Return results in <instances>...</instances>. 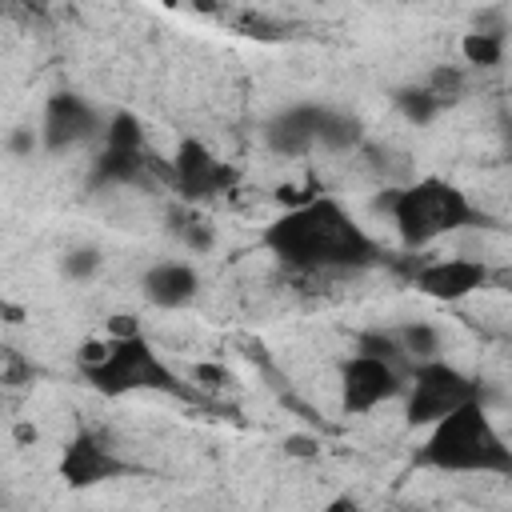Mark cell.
Returning <instances> with one entry per match:
<instances>
[{
	"instance_id": "1",
	"label": "cell",
	"mask_w": 512,
	"mask_h": 512,
	"mask_svg": "<svg viewBox=\"0 0 512 512\" xmlns=\"http://www.w3.org/2000/svg\"><path fill=\"white\" fill-rule=\"evenodd\" d=\"M264 244L300 276H340L376 260V244L368 232L336 204V200H308L288 208L268 232Z\"/></svg>"
},
{
	"instance_id": "2",
	"label": "cell",
	"mask_w": 512,
	"mask_h": 512,
	"mask_svg": "<svg viewBox=\"0 0 512 512\" xmlns=\"http://www.w3.org/2000/svg\"><path fill=\"white\" fill-rule=\"evenodd\" d=\"M424 464L440 472H512V444L496 432L480 400H468L432 424Z\"/></svg>"
},
{
	"instance_id": "3",
	"label": "cell",
	"mask_w": 512,
	"mask_h": 512,
	"mask_svg": "<svg viewBox=\"0 0 512 512\" xmlns=\"http://www.w3.org/2000/svg\"><path fill=\"white\" fill-rule=\"evenodd\" d=\"M392 224L400 232V240L408 248H428L432 240L464 228L472 220V204L460 188H452L448 180H416L408 188L392 192Z\"/></svg>"
},
{
	"instance_id": "4",
	"label": "cell",
	"mask_w": 512,
	"mask_h": 512,
	"mask_svg": "<svg viewBox=\"0 0 512 512\" xmlns=\"http://www.w3.org/2000/svg\"><path fill=\"white\" fill-rule=\"evenodd\" d=\"M88 380L108 392H140V388H160V392H176V376L168 372V364L160 360V352H152V344L136 332V336H112L108 340V356L88 368Z\"/></svg>"
},
{
	"instance_id": "5",
	"label": "cell",
	"mask_w": 512,
	"mask_h": 512,
	"mask_svg": "<svg viewBox=\"0 0 512 512\" xmlns=\"http://www.w3.org/2000/svg\"><path fill=\"white\" fill-rule=\"evenodd\" d=\"M404 396H408V408H404L408 424H436L460 404L476 400V384L444 360H420L412 364V380L404 384Z\"/></svg>"
},
{
	"instance_id": "6",
	"label": "cell",
	"mask_w": 512,
	"mask_h": 512,
	"mask_svg": "<svg viewBox=\"0 0 512 512\" xmlns=\"http://www.w3.org/2000/svg\"><path fill=\"white\" fill-rule=\"evenodd\" d=\"M392 396H404V372H400V364L392 356L360 352V356L348 360V368L340 376L344 412H372Z\"/></svg>"
},
{
	"instance_id": "7",
	"label": "cell",
	"mask_w": 512,
	"mask_h": 512,
	"mask_svg": "<svg viewBox=\"0 0 512 512\" xmlns=\"http://www.w3.org/2000/svg\"><path fill=\"white\" fill-rule=\"evenodd\" d=\"M412 284L432 300H464L488 284V264L468 256H432L412 272Z\"/></svg>"
},
{
	"instance_id": "8",
	"label": "cell",
	"mask_w": 512,
	"mask_h": 512,
	"mask_svg": "<svg viewBox=\"0 0 512 512\" xmlns=\"http://www.w3.org/2000/svg\"><path fill=\"white\" fill-rule=\"evenodd\" d=\"M172 180L188 200H208V196L232 192L236 172L220 156H212L200 140H184L172 156Z\"/></svg>"
},
{
	"instance_id": "9",
	"label": "cell",
	"mask_w": 512,
	"mask_h": 512,
	"mask_svg": "<svg viewBox=\"0 0 512 512\" xmlns=\"http://www.w3.org/2000/svg\"><path fill=\"white\" fill-rule=\"evenodd\" d=\"M124 472H128V464H124L100 436H92V432L76 436V440L64 448V456H60V476H64L72 488L104 484V480H116V476H124Z\"/></svg>"
},
{
	"instance_id": "10",
	"label": "cell",
	"mask_w": 512,
	"mask_h": 512,
	"mask_svg": "<svg viewBox=\"0 0 512 512\" xmlns=\"http://www.w3.org/2000/svg\"><path fill=\"white\" fill-rule=\"evenodd\" d=\"M96 132V112L80 96H52L44 112V140L48 148H72Z\"/></svg>"
},
{
	"instance_id": "11",
	"label": "cell",
	"mask_w": 512,
	"mask_h": 512,
	"mask_svg": "<svg viewBox=\"0 0 512 512\" xmlns=\"http://www.w3.org/2000/svg\"><path fill=\"white\" fill-rule=\"evenodd\" d=\"M196 272H192V264H176V260H168V264H156L148 276H144V292H148V300L152 304H160V308H184L192 296H196Z\"/></svg>"
},
{
	"instance_id": "12",
	"label": "cell",
	"mask_w": 512,
	"mask_h": 512,
	"mask_svg": "<svg viewBox=\"0 0 512 512\" xmlns=\"http://www.w3.org/2000/svg\"><path fill=\"white\" fill-rule=\"evenodd\" d=\"M460 52H464V60L468 64H476V68H492V64H500V56H504V40H500V32H468L464 40H460Z\"/></svg>"
},
{
	"instance_id": "13",
	"label": "cell",
	"mask_w": 512,
	"mask_h": 512,
	"mask_svg": "<svg viewBox=\"0 0 512 512\" xmlns=\"http://www.w3.org/2000/svg\"><path fill=\"white\" fill-rule=\"evenodd\" d=\"M140 144H144L140 120H136V116H128V112L112 116V124H108V148H140Z\"/></svg>"
},
{
	"instance_id": "14",
	"label": "cell",
	"mask_w": 512,
	"mask_h": 512,
	"mask_svg": "<svg viewBox=\"0 0 512 512\" xmlns=\"http://www.w3.org/2000/svg\"><path fill=\"white\" fill-rule=\"evenodd\" d=\"M488 288L512 296V264H496V268H488Z\"/></svg>"
},
{
	"instance_id": "15",
	"label": "cell",
	"mask_w": 512,
	"mask_h": 512,
	"mask_svg": "<svg viewBox=\"0 0 512 512\" xmlns=\"http://www.w3.org/2000/svg\"><path fill=\"white\" fill-rule=\"evenodd\" d=\"M64 268H68L72 276H84V272L96 268V256H92V252H72V256L64 260Z\"/></svg>"
}]
</instances>
